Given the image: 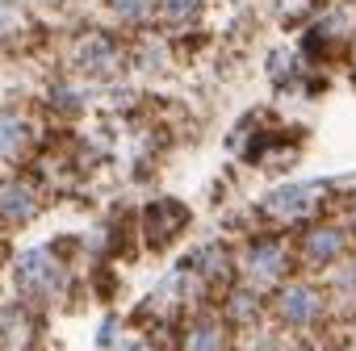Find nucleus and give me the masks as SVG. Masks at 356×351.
Instances as JSON below:
<instances>
[{
	"instance_id": "1",
	"label": "nucleus",
	"mask_w": 356,
	"mask_h": 351,
	"mask_svg": "<svg viewBox=\"0 0 356 351\" xmlns=\"http://www.w3.org/2000/svg\"><path fill=\"white\" fill-rule=\"evenodd\" d=\"M277 314L285 326H314L318 314H323V293L314 284H285L281 297H277Z\"/></svg>"
},
{
	"instance_id": "2",
	"label": "nucleus",
	"mask_w": 356,
	"mask_h": 351,
	"mask_svg": "<svg viewBox=\"0 0 356 351\" xmlns=\"http://www.w3.org/2000/svg\"><path fill=\"white\" fill-rule=\"evenodd\" d=\"M285 272H289V247L277 239H260L248 255V276L256 284H277Z\"/></svg>"
},
{
	"instance_id": "3",
	"label": "nucleus",
	"mask_w": 356,
	"mask_h": 351,
	"mask_svg": "<svg viewBox=\"0 0 356 351\" xmlns=\"http://www.w3.org/2000/svg\"><path fill=\"white\" fill-rule=\"evenodd\" d=\"M318 185H285V189H277V193H268V201H264V209L273 214V218H302V214H310L314 205H318Z\"/></svg>"
},
{
	"instance_id": "4",
	"label": "nucleus",
	"mask_w": 356,
	"mask_h": 351,
	"mask_svg": "<svg viewBox=\"0 0 356 351\" xmlns=\"http://www.w3.org/2000/svg\"><path fill=\"white\" fill-rule=\"evenodd\" d=\"M17 280H22L26 293H51L55 280H59V268H55L51 251H42V247L26 251V255L17 259Z\"/></svg>"
},
{
	"instance_id": "5",
	"label": "nucleus",
	"mask_w": 356,
	"mask_h": 351,
	"mask_svg": "<svg viewBox=\"0 0 356 351\" xmlns=\"http://www.w3.org/2000/svg\"><path fill=\"white\" fill-rule=\"evenodd\" d=\"M302 251H306V259H310L314 268H331L335 259H343V251H348V234H343L339 226H314V230L306 234Z\"/></svg>"
},
{
	"instance_id": "6",
	"label": "nucleus",
	"mask_w": 356,
	"mask_h": 351,
	"mask_svg": "<svg viewBox=\"0 0 356 351\" xmlns=\"http://www.w3.org/2000/svg\"><path fill=\"white\" fill-rule=\"evenodd\" d=\"M189 222V214L176 205V201H159V205H151L147 209V234L155 239V243H168L176 230H181Z\"/></svg>"
},
{
	"instance_id": "7",
	"label": "nucleus",
	"mask_w": 356,
	"mask_h": 351,
	"mask_svg": "<svg viewBox=\"0 0 356 351\" xmlns=\"http://www.w3.org/2000/svg\"><path fill=\"white\" fill-rule=\"evenodd\" d=\"M0 214L13 218V222L34 218V193L22 189V185H5V189H0Z\"/></svg>"
},
{
	"instance_id": "8",
	"label": "nucleus",
	"mask_w": 356,
	"mask_h": 351,
	"mask_svg": "<svg viewBox=\"0 0 356 351\" xmlns=\"http://www.w3.org/2000/svg\"><path fill=\"white\" fill-rule=\"evenodd\" d=\"M26 142V121L13 109H0V155H13Z\"/></svg>"
},
{
	"instance_id": "9",
	"label": "nucleus",
	"mask_w": 356,
	"mask_h": 351,
	"mask_svg": "<svg viewBox=\"0 0 356 351\" xmlns=\"http://www.w3.org/2000/svg\"><path fill=\"white\" fill-rule=\"evenodd\" d=\"M222 322H197L185 339V351H222Z\"/></svg>"
},
{
	"instance_id": "10",
	"label": "nucleus",
	"mask_w": 356,
	"mask_h": 351,
	"mask_svg": "<svg viewBox=\"0 0 356 351\" xmlns=\"http://www.w3.org/2000/svg\"><path fill=\"white\" fill-rule=\"evenodd\" d=\"M113 63H118V51H113L105 38H92V42L84 46V67H88V71H113Z\"/></svg>"
},
{
	"instance_id": "11",
	"label": "nucleus",
	"mask_w": 356,
	"mask_h": 351,
	"mask_svg": "<svg viewBox=\"0 0 356 351\" xmlns=\"http://www.w3.org/2000/svg\"><path fill=\"white\" fill-rule=\"evenodd\" d=\"M197 5H202V0H163V13H168L172 22H185V17L197 13Z\"/></svg>"
},
{
	"instance_id": "12",
	"label": "nucleus",
	"mask_w": 356,
	"mask_h": 351,
	"mask_svg": "<svg viewBox=\"0 0 356 351\" xmlns=\"http://www.w3.org/2000/svg\"><path fill=\"white\" fill-rule=\"evenodd\" d=\"M335 284H339V293H343V297H352V301H356V259H348V264L339 268Z\"/></svg>"
},
{
	"instance_id": "13",
	"label": "nucleus",
	"mask_w": 356,
	"mask_h": 351,
	"mask_svg": "<svg viewBox=\"0 0 356 351\" xmlns=\"http://www.w3.org/2000/svg\"><path fill=\"white\" fill-rule=\"evenodd\" d=\"M118 5V13H126V17H138L143 9H147V0H113Z\"/></svg>"
},
{
	"instance_id": "14",
	"label": "nucleus",
	"mask_w": 356,
	"mask_h": 351,
	"mask_svg": "<svg viewBox=\"0 0 356 351\" xmlns=\"http://www.w3.org/2000/svg\"><path fill=\"white\" fill-rule=\"evenodd\" d=\"M352 226H356V218H352Z\"/></svg>"
}]
</instances>
